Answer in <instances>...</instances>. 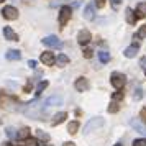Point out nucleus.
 Wrapping results in <instances>:
<instances>
[{
  "label": "nucleus",
  "instance_id": "nucleus-19",
  "mask_svg": "<svg viewBox=\"0 0 146 146\" xmlns=\"http://www.w3.org/2000/svg\"><path fill=\"white\" fill-rule=\"evenodd\" d=\"M99 59L102 64H107L108 61H110V53H107V51H100L99 53Z\"/></svg>",
  "mask_w": 146,
  "mask_h": 146
},
{
  "label": "nucleus",
  "instance_id": "nucleus-4",
  "mask_svg": "<svg viewBox=\"0 0 146 146\" xmlns=\"http://www.w3.org/2000/svg\"><path fill=\"white\" fill-rule=\"evenodd\" d=\"M2 15L7 20H17L18 18V10L15 7H3L2 8Z\"/></svg>",
  "mask_w": 146,
  "mask_h": 146
},
{
  "label": "nucleus",
  "instance_id": "nucleus-40",
  "mask_svg": "<svg viewBox=\"0 0 146 146\" xmlns=\"http://www.w3.org/2000/svg\"><path fill=\"white\" fill-rule=\"evenodd\" d=\"M2 2H5V0H0V3H2Z\"/></svg>",
  "mask_w": 146,
  "mask_h": 146
},
{
  "label": "nucleus",
  "instance_id": "nucleus-8",
  "mask_svg": "<svg viewBox=\"0 0 146 146\" xmlns=\"http://www.w3.org/2000/svg\"><path fill=\"white\" fill-rule=\"evenodd\" d=\"M61 102H62V97H61V95H51V97H48V99L43 102V105L44 107H54V105H61Z\"/></svg>",
  "mask_w": 146,
  "mask_h": 146
},
{
  "label": "nucleus",
  "instance_id": "nucleus-37",
  "mask_svg": "<svg viewBox=\"0 0 146 146\" xmlns=\"http://www.w3.org/2000/svg\"><path fill=\"white\" fill-rule=\"evenodd\" d=\"M62 146H76V143H72V141H67V143H64Z\"/></svg>",
  "mask_w": 146,
  "mask_h": 146
},
{
  "label": "nucleus",
  "instance_id": "nucleus-13",
  "mask_svg": "<svg viewBox=\"0 0 146 146\" xmlns=\"http://www.w3.org/2000/svg\"><path fill=\"white\" fill-rule=\"evenodd\" d=\"M94 17H95L94 5L89 3V5H86V8H84V18H86V20H94Z\"/></svg>",
  "mask_w": 146,
  "mask_h": 146
},
{
  "label": "nucleus",
  "instance_id": "nucleus-33",
  "mask_svg": "<svg viewBox=\"0 0 146 146\" xmlns=\"http://www.w3.org/2000/svg\"><path fill=\"white\" fill-rule=\"evenodd\" d=\"M141 97H143V90H141V89H138V90L135 92V99H141Z\"/></svg>",
  "mask_w": 146,
  "mask_h": 146
},
{
  "label": "nucleus",
  "instance_id": "nucleus-21",
  "mask_svg": "<svg viewBox=\"0 0 146 146\" xmlns=\"http://www.w3.org/2000/svg\"><path fill=\"white\" fill-rule=\"evenodd\" d=\"M28 138H30V130L25 126V128H21L18 131V139H28Z\"/></svg>",
  "mask_w": 146,
  "mask_h": 146
},
{
  "label": "nucleus",
  "instance_id": "nucleus-10",
  "mask_svg": "<svg viewBox=\"0 0 146 146\" xmlns=\"http://www.w3.org/2000/svg\"><path fill=\"white\" fill-rule=\"evenodd\" d=\"M3 36H5V40H8V41H18V35L15 33L10 27L3 28Z\"/></svg>",
  "mask_w": 146,
  "mask_h": 146
},
{
  "label": "nucleus",
  "instance_id": "nucleus-30",
  "mask_svg": "<svg viewBox=\"0 0 146 146\" xmlns=\"http://www.w3.org/2000/svg\"><path fill=\"white\" fill-rule=\"evenodd\" d=\"M38 136H40L41 139H49V135H46V133L41 131V130H38Z\"/></svg>",
  "mask_w": 146,
  "mask_h": 146
},
{
  "label": "nucleus",
  "instance_id": "nucleus-31",
  "mask_svg": "<svg viewBox=\"0 0 146 146\" xmlns=\"http://www.w3.org/2000/svg\"><path fill=\"white\" fill-rule=\"evenodd\" d=\"M110 2H112V7L115 8V10H117V8L120 7V3H121V0H110Z\"/></svg>",
  "mask_w": 146,
  "mask_h": 146
},
{
  "label": "nucleus",
  "instance_id": "nucleus-2",
  "mask_svg": "<svg viewBox=\"0 0 146 146\" xmlns=\"http://www.w3.org/2000/svg\"><path fill=\"white\" fill-rule=\"evenodd\" d=\"M102 125H104V118H100V117L89 120L86 125H84V133H90L92 130H95V128H100Z\"/></svg>",
  "mask_w": 146,
  "mask_h": 146
},
{
  "label": "nucleus",
  "instance_id": "nucleus-32",
  "mask_svg": "<svg viewBox=\"0 0 146 146\" xmlns=\"http://www.w3.org/2000/svg\"><path fill=\"white\" fill-rule=\"evenodd\" d=\"M95 5H97V8H102L105 5V0H95Z\"/></svg>",
  "mask_w": 146,
  "mask_h": 146
},
{
  "label": "nucleus",
  "instance_id": "nucleus-41",
  "mask_svg": "<svg viewBox=\"0 0 146 146\" xmlns=\"http://www.w3.org/2000/svg\"><path fill=\"white\" fill-rule=\"evenodd\" d=\"M40 146H46V145H40Z\"/></svg>",
  "mask_w": 146,
  "mask_h": 146
},
{
  "label": "nucleus",
  "instance_id": "nucleus-14",
  "mask_svg": "<svg viewBox=\"0 0 146 146\" xmlns=\"http://www.w3.org/2000/svg\"><path fill=\"white\" fill-rule=\"evenodd\" d=\"M67 118V113L66 112H59V113H56V115H54V118H53V121H51V125H59V123H62V121H64V120Z\"/></svg>",
  "mask_w": 146,
  "mask_h": 146
},
{
  "label": "nucleus",
  "instance_id": "nucleus-42",
  "mask_svg": "<svg viewBox=\"0 0 146 146\" xmlns=\"http://www.w3.org/2000/svg\"><path fill=\"white\" fill-rule=\"evenodd\" d=\"M145 74H146V69H145Z\"/></svg>",
  "mask_w": 146,
  "mask_h": 146
},
{
  "label": "nucleus",
  "instance_id": "nucleus-26",
  "mask_svg": "<svg viewBox=\"0 0 146 146\" xmlns=\"http://www.w3.org/2000/svg\"><path fill=\"white\" fill-rule=\"evenodd\" d=\"M25 146H40V145H38V141L35 138H28L25 139Z\"/></svg>",
  "mask_w": 146,
  "mask_h": 146
},
{
  "label": "nucleus",
  "instance_id": "nucleus-34",
  "mask_svg": "<svg viewBox=\"0 0 146 146\" xmlns=\"http://www.w3.org/2000/svg\"><path fill=\"white\" fill-rule=\"evenodd\" d=\"M139 117L143 121H146V108H141V113H139Z\"/></svg>",
  "mask_w": 146,
  "mask_h": 146
},
{
  "label": "nucleus",
  "instance_id": "nucleus-28",
  "mask_svg": "<svg viewBox=\"0 0 146 146\" xmlns=\"http://www.w3.org/2000/svg\"><path fill=\"white\" fill-rule=\"evenodd\" d=\"M133 146H146V139L145 138H139L133 141Z\"/></svg>",
  "mask_w": 146,
  "mask_h": 146
},
{
  "label": "nucleus",
  "instance_id": "nucleus-22",
  "mask_svg": "<svg viewBox=\"0 0 146 146\" xmlns=\"http://www.w3.org/2000/svg\"><path fill=\"white\" fill-rule=\"evenodd\" d=\"M146 38V27H141L135 35V40H145Z\"/></svg>",
  "mask_w": 146,
  "mask_h": 146
},
{
  "label": "nucleus",
  "instance_id": "nucleus-39",
  "mask_svg": "<svg viewBox=\"0 0 146 146\" xmlns=\"http://www.w3.org/2000/svg\"><path fill=\"white\" fill-rule=\"evenodd\" d=\"M115 146H123V145H115Z\"/></svg>",
  "mask_w": 146,
  "mask_h": 146
},
{
  "label": "nucleus",
  "instance_id": "nucleus-5",
  "mask_svg": "<svg viewBox=\"0 0 146 146\" xmlns=\"http://www.w3.org/2000/svg\"><path fill=\"white\" fill-rule=\"evenodd\" d=\"M130 126H131L135 131H138V133H141V135H145V136H146V125L141 121V120L131 118V120H130Z\"/></svg>",
  "mask_w": 146,
  "mask_h": 146
},
{
  "label": "nucleus",
  "instance_id": "nucleus-6",
  "mask_svg": "<svg viewBox=\"0 0 146 146\" xmlns=\"http://www.w3.org/2000/svg\"><path fill=\"white\" fill-rule=\"evenodd\" d=\"M40 59H41V62H43L44 66H54V64H56V56H54L53 53H49V51L41 54Z\"/></svg>",
  "mask_w": 146,
  "mask_h": 146
},
{
  "label": "nucleus",
  "instance_id": "nucleus-24",
  "mask_svg": "<svg viewBox=\"0 0 146 146\" xmlns=\"http://www.w3.org/2000/svg\"><path fill=\"white\" fill-rule=\"evenodd\" d=\"M118 108H120V107H118V104H117V100H113L112 104L108 105V112H110V113H117V112H118Z\"/></svg>",
  "mask_w": 146,
  "mask_h": 146
},
{
  "label": "nucleus",
  "instance_id": "nucleus-16",
  "mask_svg": "<svg viewBox=\"0 0 146 146\" xmlns=\"http://www.w3.org/2000/svg\"><path fill=\"white\" fill-rule=\"evenodd\" d=\"M136 17L138 18H145L146 17V3L145 2H141V3H138V7H136Z\"/></svg>",
  "mask_w": 146,
  "mask_h": 146
},
{
  "label": "nucleus",
  "instance_id": "nucleus-20",
  "mask_svg": "<svg viewBox=\"0 0 146 146\" xmlns=\"http://www.w3.org/2000/svg\"><path fill=\"white\" fill-rule=\"evenodd\" d=\"M77 130H79V123H77V121H71V123L67 125V133H71V135L77 133Z\"/></svg>",
  "mask_w": 146,
  "mask_h": 146
},
{
  "label": "nucleus",
  "instance_id": "nucleus-29",
  "mask_svg": "<svg viewBox=\"0 0 146 146\" xmlns=\"http://www.w3.org/2000/svg\"><path fill=\"white\" fill-rule=\"evenodd\" d=\"M84 58H87V59H89V58H92V54H94V51L92 49H90V48H86V49H84Z\"/></svg>",
  "mask_w": 146,
  "mask_h": 146
},
{
  "label": "nucleus",
  "instance_id": "nucleus-27",
  "mask_svg": "<svg viewBox=\"0 0 146 146\" xmlns=\"http://www.w3.org/2000/svg\"><path fill=\"white\" fill-rule=\"evenodd\" d=\"M123 95H125V94H123V92H121V90L118 89L117 92L113 94V97H112V99H113V100H121V99H123Z\"/></svg>",
  "mask_w": 146,
  "mask_h": 146
},
{
  "label": "nucleus",
  "instance_id": "nucleus-12",
  "mask_svg": "<svg viewBox=\"0 0 146 146\" xmlns=\"http://www.w3.org/2000/svg\"><path fill=\"white\" fill-rule=\"evenodd\" d=\"M5 58H7L8 61H18L21 58V53L18 49H10V51L5 53Z\"/></svg>",
  "mask_w": 146,
  "mask_h": 146
},
{
  "label": "nucleus",
  "instance_id": "nucleus-7",
  "mask_svg": "<svg viewBox=\"0 0 146 146\" xmlns=\"http://www.w3.org/2000/svg\"><path fill=\"white\" fill-rule=\"evenodd\" d=\"M43 44L44 46H49V48H61V41L58 40V36H46L44 40H43Z\"/></svg>",
  "mask_w": 146,
  "mask_h": 146
},
{
  "label": "nucleus",
  "instance_id": "nucleus-15",
  "mask_svg": "<svg viewBox=\"0 0 146 146\" xmlns=\"http://www.w3.org/2000/svg\"><path fill=\"white\" fill-rule=\"evenodd\" d=\"M138 48H139V46L136 44V43H135V44H131V46L126 48L123 54H125L126 58H135V56H136V53H138Z\"/></svg>",
  "mask_w": 146,
  "mask_h": 146
},
{
  "label": "nucleus",
  "instance_id": "nucleus-36",
  "mask_svg": "<svg viewBox=\"0 0 146 146\" xmlns=\"http://www.w3.org/2000/svg\"><path fill=\"white\" fill-rule=\"evenodd\" d=\"M139 64H141V67H145L146 69V58H143V59L139 61Z\"/></svg>",
  "mask_w": 146,
  "mask_h": 146
},
{
  "label": "nucleus",
  "instance_id": "nucleus-17",
  "mask_svg": "<svg viewBox=\"0 0 146 146\" xmlns=\"http://www.w3.org/2000/svg\"><path fill=\"white\" fill-rule=\"evenodd\" d=\"M125 15H126V21H128L130 25H133V23L136 21V18H138V17H136V13L133 12L131 8H126V10H125Z\"/></svg>",
  "mask_w": 146,
  "mask_h": 146
},
{
  "label": "nucleus",
  "instance_id": "nucleus-23",
  "mask_svg": "<svg viewBox=\"0 0 146 146\" xmlns=\"http://www.w3.org/2000/svg\"><path fill=\"white\" fill-rule=\"evenodd\" d=\"M46 87H48V80H41L40 84H38V87H36V95H40Z\"/></svg>",
  "mask_w": 146,
  "mask_h": 146
},
{
  "label": "nucleus",
  "instance_id": "nucleus-11",
  "mask_svg": "<svg viewBox=\"0 0 146 146\" xmlns=\"http://www.w3.org/2000/svg\"><path fill=\"white\" fill-rule=\"evenodd\" d=\"M76 89H77L79 92H84V90H87V89H89V82H87V79H84V77H79V79L76 80Z\"/></svg>",
  "mask_w": 146,
  "mask_h": 146
},
{
  "label": "nucleus",
  "instance_id": "nucleus-1",
  "mask_svg": "<svg viewBox=\"0 0 146 146\" xmlns=\"http://www.w3.org/2000/svg\"><path fill=\"white\" fill-rule=\"evenodd\" d=\"M110 82L115 89H121V87L126 84V77L121 72H113L112 77H110Z\"/></svg>",
  "mask_w": 146,
  "mask_h": 146
},
{
  "label": "nucleus",
  "instance_id": "nucleus-35",
  "mask_svg": "<svg viewBox=\"0 0 146 146\" xmlns=\"http://www.w3.org/2000/svg\"><path fill=\"white\" fill-rule=\"evenodd\" d=\"M28 66L31 67V69H35V67H36V61H33V59H30V61H28Z\"/></svg>",
  "mask_w": 146,
  "mask_h": 146
},
{
  "label": "nucleus",
  "instance_id": "nucleus-25",
  "mask_svg": "<svg viewBox=\"0 0 146 146\" xmlns=\"http://www.w3.org/2000/svg\"><path fill=\"white\" fill-rule=\"evenodd\" d=\"M5 131H7V135L10 138H18V133H15V128H12V126H8Z\"/></svg>",
  "mask_w": 146,
  "mask_h": 146
},
{
  "label": "nucleus",
  "instance_id": "nucleus-18",
  "mask_svg": "<svg viewBox=\"0 0 146 146\" xmlns=\"http://www.w3.org/2000/svg\"><path fill=\"white\" fill-rule=\"evenodd\" d=\"M56 62H58V66H66L69 64V58H67L66 54H58V58H56Z\"/></svg>",
  "mask_w": 146,
  "mask_h": 146
},
{
  "label": "nucleus",
  "instance_id": "nucleus-9",
  "mask_svg": "<svg viewBox=\"0 0 146 146\" xmlns=\"http://www.w3.org/2000/svg\"><path fill=\"white\" fill-rule=\"evenodd\" d=\"M77 41H79V44H87L89 41H90V31L89 30H80L79 35H77Z\"/></svg>",
  "mask_w": 146,
  "mask_h": 146
},
{
  "label": "nucleus",
  "instance_id": "nucleus-3",
  "mask_svg": "<svg viewBox=\"0 0 146 146\" xmlns=\"http://www.w3.org/2000/svg\"><path fill=\"white\" fill-rule=\"evenodd\" d=\"M71 13H72L71 7H67V5L61 7V10H59V25H61V27H64L67 21H69V18H71Z\"/></svg>",
  "mask_w": 146,
  "mask_h": 146
},
{
  "label": "nucleus",
  "instance_id": "nucleus-38",
  "mask_svg": "<svg viewBox=\"0 0 146 146\" xmlns=\"http://www.w3.org/2000/svg\"><path fill=\"white\" fill-rule=\"evenodd\" d=\"M2 146H15L13 143H12V141H5V143H3V145Z\"/></svg>",
  "mask_w": 146,
  "mask_h": 146
}]
</instances>
